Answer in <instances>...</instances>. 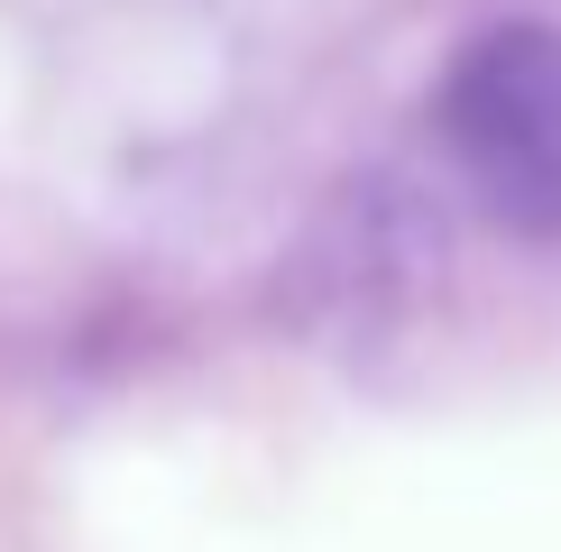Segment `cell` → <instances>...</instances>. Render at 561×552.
<instances>
[{
    "label": "cell",
    "mask_w": 561,
    "mask_h": 552,
    "mask_svg": "<svg viewBox=\"0 0 561 552\" xmlns=\"http://www.w3.org/2000/svg\"><path fill=\"white\" fill-rule=\"evenodd\" d=\"M442 148L479 212L516 240H561V28H479L442 74Z\"/></svg>",
    "instance_id": "6da1fadb"
}]
</instances>
